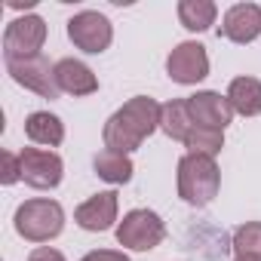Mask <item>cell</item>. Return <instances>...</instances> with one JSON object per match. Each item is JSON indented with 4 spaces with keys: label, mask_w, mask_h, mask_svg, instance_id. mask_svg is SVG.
<instances>
[{
    "label": "cell",
    "mask_w": 261,
    "mask_h": 261,
    "mask_svg": "<svg viewBox=\"0 0 261 261\" xmlns=\"http://www.w3.org/2000/svg\"><path fill=\"white\" fill-rule=\"evenodd\" d=\"M16 233L28 243H49L65 230V209L59 200L34 197L16 209Z\"/></svg>",
    "instance_id": "cell-3"
},
{
    "label": "cell",
    "mask_w": 261,
    "mask_h": 261,
    "mask_svg": "<svg viewBox=\"0 0 261 261\" xmlns=\"http://www.w3.org/2000/svg\"><path fill=\"white\" fill-rule=\"evenodd\" d=\"M68 40H71L80 53L98 56V53H105V49L111 46V40H114V25H111L108 16H101V13H95V10H83V13H77V16L68 19Z\"/></svg>",
    "instance_id": "cell-5"
},
{
    "label": "cell",
    "mask_w": 261,
    "mask_h": 261,
    "mask_svg": "<svg viewBox=\"0 0 261 261\" xmlns=\"http://www.w3.org/2000/svg\"><path fill=\"white\" fill-rule=\"evenodd\" d=\"M46 43V22L40 16H19L7 25L4 31V56L7 62L13 59H31V56H40Z\"/></svg>",
    "instance_id": "cell-6"
},
{
    "label": "cell",
    "mask_w": 261,
    "mask_h": 261,
    "mask_svg": "<svg viewBox=\"0 0 261 261\" xmlns=\"http://www.w3.org/2000/svg\"><path fill=\"white\" fill-rule=\"evenodd\" d=\"M92 169L108 185H126V181H133V172H136L129 154H117V151H108V148L92 157Z\"/></svg>",
    "instance_id": "cell-16"
},
{
    "label": "cell",
    "mask_w": 261,
    "mask_h": 261,
    "mask_svg": "<svg viewBox=\"0 0 261 261\" xmlns=\"http://www.w3.org/2000/svg\"><path fill=\"white\" fill-rule=\"evenodd\" d=\"M56 83L68 95H92V92H98V77L80 59H62V62H56Z\"/></svg>",
    "instance_id": "cell-13"
},
{
    "label": "cell",
    "mask_w": 261,
    "mask_h": 261,
    "mask_svg": "<svg viewBox=\"0 0 261 261\" xmlns=\"http://www.w3.org/2000/svg\"><path fill=\"white\" fill-rule=\"evenodd\" d=\"M25 136L34 142V145H43V148H59L65 142V123L49 114V111H34L28 114L25 120Z\"/></svg>",
    "instance_id": "cell-15"
},
{
    "label": "cell",
    "mask_w": 261,
    "mask_h": 261,
    "mask_svg": "<svg viewBox=\"0 0 261 261\" xmlns=\"http://www.w3.org/2000/svg\"><path fill=\"white\" fill-rule=\"evenodd\" d=\"M7 71L19 86L37 92L40 98H59L62 95V89L56 83V65H49V59L43 53L31 56V59H13V62H7Z\"/></svg>",
    "instance_id": "cell-8"
},
{
    "label": "cell",
    "mask_w": 261,
    "mask_h": 261,
    "mask_svg": "<svg viewBox=\"0 0 261 261\" xmlns=\"http://www.w3.org/2000/svg\"><path fill=\"white\" fill-rule=\"evenodd\" d=\"M160 129L172 142H185L188 139V133L194 129V120L188 114V101L185 98H172V101L160 105Z\"/></svg>",
    "instance_id": "cell-17"
},
{
    "label": "cell",
    "mask_w": 261,
    "mask_h": 261,
    "mask_svg": "<svg viewBox=\"0 0 261 261\" xmlns=\"http://www.w3.org/2000/svg\"><path fill=\"white\" fill-rule=\"evenodd\" d=\"M80 261H129V255L123 249H92Z\"/></svg>",
    "instance_id": "cell-22"
},
{
    "label": "cell",
    "mask_w": 261,
    "mask_h": 261,
    "mask_svg": "<svg viewBox=\"0 0 261 261\" xmlns=\"http://www.w3.org/2000/svg\"><path fill=\"white\" fill-rule=\"evenodd\" d=\"M22 160V181L34 191H53L62 185L65 175V163L56 151L46 148H22L19 151Z\"/></svg>",
    "instance_id": "cell-7"
},
{
    "label": "cell",
    "mask_w": 261,
    "mask_h": 261,
    "mask_svg": "<svg viewBox=\"0 0 261 261\" xmlns=\"http://www.w3.org/2000/svg\"><path fill=\"white\" fill-rule=\"evenodd\" d=\"M218 37H227L230 43H252L261 37V7L258 4H233L221 25H218Z\"/></svg>",
    "instance_id": "cell-12"
},
{
    "label": "cell",
    "mask_w": 261,
    "mask_h": 261,
    "mask_svg": "<svg viewBox=\"0 0 261 261\" xmlns=\"http://www.w3.org/2000/svg\"><path fill=\"white\" fill-rule=\"evenodd\" d=\"M117 212H120L117 191H101V194L83 200V203L74 209V221H77L83 230H89V233H105V230L114 227Z\"/></svg>",
    "instance_id": "cell-11"
},
{
    "label": "cell",
    "mask_w": 261,
    "mask_h": 261,
    "mask_svg": "<svg viewBox=\"0 0 261 261\" xmlns=\"http://www.w3.org/2000/svg\"><path fill=\"white\" fill-rule=\"evenodd\" d=\"M185 101H188V114H191L194 126L227 129V123L233 120V108H230L227 95H221L215 89H200V92L188 95Z\"/></svg>",
    "instance_id": "cell-10"
},
{
    "label": "cell",
    "mask_w": 261,
    "mask_h": 261,
    "mask_svg": "<svg viewBox=\"0 0 261 261\" xmlns=\"http://www.w3.org/2000/svg\"><path fill=\"white\" fill-rule=\"evenodd\" d=\"M166 74H169V80H175L181 86H197L200 80H206L209 77V53H206V46L197 43V40L178 43L166 56Z\"/></svg>",
    "instance_id": "cell-9"
},
{
    "label": "cell",
    "mask_w": 261,
    "mask_h": 261,
    "mask_svg": "<svg viewBox=\"0 0 261 261\" xmlns=\"http://www.w3.org/2000/svg\"><path fill=\"white\" fill-rule=\"evenodd\" d=\"M175 181H178V197H181L188 206L203 209V206H209V203L218 197V188H221V172H218L215 157L185 154V157L178 160Z\"/></svg>",
    "instance_id": "cell-2"
},
{
    "label": "cell",
    "mask_w": 261,
    "mask_h": 261,
    "mask_svg": "<svg viewBox=\"0 0 261 261\" xmlns=\"http://www.w3.org/2000/svg\"><path fill=\"white\" fill-rule=\"evenodd\" d=\"M157 129H160V105L151 95H136L108 117V123L101 129V139H105L108 151L133 154Z\"/></svg>",
    "instance_id": "cell-1"
},
{
    "label": "cell",
    "mask_w": 261,
    "mask_h": 261,
    "mask_svg": "<svg viewBox=\"0 0 261 261\" xmlns=\"http://www.w3.org/2000/svg\"><path fill=\"white\" fill-rule=\"evenodd\" d=\"M227 101L233 114L240 117H258L261 114V80L258 77H233L227 86Z\"/></svg>",
    "instance_id": "cell-14"
},
{
    "label": "cell",
    "mask_w": 261,
    "mask_h": 261,
    "mask_svg": "<svg viewBox=\"0 0 261 261\" xmlns=\"http://www.w3.org/2000/svg\"><path fill=\"white\" fill-rule=\"evenodd\" d=\"M233 258L237 255H261V221H246L233 230Z\"/></svg>",
    "instance_id": "cell-20"
},
{
    "label": "cell",
    "mask_w": 261,
    "mask_h": 261,
    "mask_svg": "<svg viewBox=\"0 0 261 261\" xmlns=\"http://www.w3.org/2000/svg\"><path fill=\"white\" fill-rule=\"evenodd\" d=\"M166 240V224L154 209H129L117 224V243L133 252H151Z\"/></svg>",
    "instance_id": "cell-4"
},
{
    "label": "cell",
    "mask_w": 261,
    "mask_h": 261,
    "mask_svg": "<svg viewBox=\"0 0 261 261\" xmlns=\"http://www.w3.org/2000/svg\"><path fill=\"white\" fill-rule=\"evenodd\" d=\"M0 160H4V172H0V181H4V185H16V181H22V160H19V154L4 151V154H0Z\"/></svg>",
    "instance_id": "cell-21"
},
{
    "label": "cell",
    "mask_w": 261,
    "mask_h": 261,
    "mask_svg": "<svg viewBox=\"0 0 261 261\" xmlns=\"http://www.w3.org/2000/svg\"><path fill=\"white\" fill-rule=\"evenodd\" d=\"M28 261H68L59 249H53V246H37L31 255H28Z\"/></svg>",
    "instance_id": "cell-23"
},
{
    "label": "cell",
    "mask_w": 261,
    "mask_h": 261,
    "mask_svg": "<svg viewBox=\"0 0 261 261\" xmlns=\"http://www.w3.org/2000/svg\"><path fill=\"white\" fill-rule=\"evenodd\" d=\"M215 19H218V7L212 0H181L178 4V22L194 34L209 31L215 25Z\"/></svg>",
    "instance_id": "cell-18"
},
{
    "label": "cell",
    "mask_w": 261,
    "mask_h": 261,
    "mask_svg": "<svg viewBox=\"0 0 261 261\" xmlns=\"http://www.w3.org/2000/svg\"><path fill=\"white\" fill-rule=\"evenodd\" d=\"M188 154H203V157H218L224 148V129H206V126H194L188 139H185Z\"/></svg>",
    "instance_id": "cell-19"
},
{
    "label": "cell",
    "mask_w": 261,
    "mask_h": 261,
    "mask_svg": "<svg viewBox=\"0 0 261 261\" xmlns=\"http://www.w3.org/2000/svg\"><path fill=\"white\" fill-rule=\"evenodd\" d=\"M233 261H261V255H237Z\"/></svg>",
    "instance_id": "cell-24"
}]
</instances>
